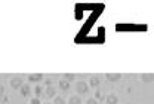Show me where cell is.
<instances>
[{"label":"cell","mask_w":154,"mask_h":104,"mask_svg":"<svg viewBox=\"0 0 154 104\" xmlns=\"http://www.w3.org/2000/svg\"><path fill=\"white\" fill-rule=\"evenodd\" d=\"M9 85H11L14 89H19V88L24 85V82H22V77H19V76H14V77H11Z\"/></svg>","instance_id":"1"},{"label":"cell","mask_w":154,"mask_h":104,"mask_svg":"<svg viewBox=\"0 0 154 104\" xmlns=\"http://www.w3.org/2000/svg\"><path fill=\"white\" fill-rule=\"evenodd\" d=\"M89 91V85L86 82H83V80H80V82H77L76 85V92L77 94H86Z\"/></svg>","instance_id":"2"},{"label":"cell","mask_w":154,"mask_h":104,"mask_svg":"<svg viewBox=\"0 0 154 104\" xmlns=\"http://www.w3.org/2000/svg\"><path fill=\"white\" fill-rule=\"evenodd\" d=\"M43 94H45L48 98H54V97H55V88H54V86H46V88L43 89Z\"/></svg>","instance_id":"3"},{"label":"cell","mask_w":154,"mask_h":104,"mask_svg":"<svg viewBox=\"0 0 154 104\" xmlns=\"http://www.w3.org/2000/svg\"><path fill=\"white\" fill-rule=\"evenodd\" d=\"M120 77H122L120 73H107V74H105V79L110 80V82H117Z\"/></svg>","instance_id":"4"},{"label":"cell","mask_w":154,"mask_h":104,"mask_svg":"<svg viewBox=\"0 0 154 104\" xmlns=\"http://www.w3.org/2000/svg\"><path fill=\"white\" fill-rule=\"evenodd\" d=\"M30 92H31V88H30V85H22L21 88H19V94L22 95V97H27V95H30Z\"/></svg>","instance_id":"5"},{"label":"cell","mask_w":154,"mask_h":104,"mask_svg":"<svg viewBox=\"0 0 154 104\" xmlns=\"http://www.w3.org/2000/svg\"><path fill=\"white\" fill-rule=\"evenodd\" d=\"M89 86H98V85H101V77L99 76H91L89 77V83H88Z\"/></svg>","instance_id":"6"},{"label":"cell","mask_w":154,"mask_h":104,"mask_svg":"<svg viewBox=\"0 0 154 104\" xmlns=\"http://www.w3.org/2000/svg\"><path fill=\"white\" fill-rule=\"evenodd\" d=\"M28 80H30V82H42V80H43V74H42V73L28 74Z\"/></svg>","instance_id":"7"},{"label":"cell","mask_w":154,"mask_h":104,"mask_svg":"<svg viewBox=\"0 0 154 104\" xmlns=\"http://www.w3.org/2000/svg\"><path fill=\"white\" fill-rule=\"evenodd\" d=\"M141 79H142V82H145V83L153 82L154 80V74L153 73H142V74H141Z\"/></svg>","instance_id":"8"},{"label":"cell","mask_w":154,"mask_h":104,"mask_svg":"<svg viewBox=\"0 0 154 104\" xmlns=\"http://www.w3.org/2000/svg\"><path fill=\"white\" fill-rule=\"evenodd\" d=\"M105 100H107V104H117V101H119V98H117L116 94H110Z\"/></svg>","instance_id":"9"},{"label":"cell","mask_w":154,"mask_h":104,"mask_svg":"<svg viewBox=\"0 0 154 104\" xmlns=\"http://www.w3.org/2000/svg\"><path fill=\"white\" fill-rule=\"evenodd\" d=\"M58 85H59V88H61L62 91H68V89H70V82H67V80H64V79H61Z\"/></svg>","instance_id":"10"},{"label":"cell","mask_w":154,"mask_h":104,"mask_svg":"<svg viewBox=\"0 0 154 104\" xmlns=\"http://www.w3.org/2000/svg\"><path fill=\"white\" fill-rule=\"evenodd\" d=\"M68 104H82V98L77 97V95H71L68 98Z\"/></svg>","instance_id":"11"},{"label":"cell","mask_w":154,"mask_h":104,"mask_svg":"<svg viewBox=\"0 0 154 104\" xmlns=\"http://www.w3.org/2000/svg\"><path fill=\"white\" fill-rule=\"evenodd\" d=\"M62 79H64V80H67V82H71V80H74V79H76V76H74L73 73H64Z\"/></svg>","instance_id":"12"},{"label":"cell","mask_w":154,"mask_h":104,"mask_svg":"<svg viewBox=\"0 0 154 104\" xmlns=\"http://www.w3.org/2000/svg\"><path fill=\"white\" fill-rule=\"evenodd\" d=\"M54 104H65V100H64L62 97H57V95H55V98H54Z\"/></svg>","instance_id":"13"},{"label":"cell","mask_w":154,"mask_h":104,"mask_svg":"<svg viewBox=\"0 0 154 104\" xmlns=\"http://www.w3.org/2000/svg\"><path fill=\"white\" fill-rule=\"evenodd\" d=\"M95 100H104V94H102V91L96 89V92H95Z\"/></svg>","instance_id":"14"},{"label":"cell","mask_w":154,"mask_h":104,"mask_svg":"<svg viewBox=\"0 0 154 104\" xmlns=\"http://www.w3.org/2000/svg\"><path fill=\"white\" fill-rule=\"evenodd\" d=\"M34 92H36V95H37V97H40V95L43 94V88H42L40 85H37V86L34 88Z\"/></svg>","instance_id":"15"},{"label":"cell","mask_w":154,"mask_h":104,"mask_svg":"<svg viewBox=\"0 0 154 104\" xmlns=\"http://www.w3.org/2000/svg\"><path fill=\"white\" fill-rule=\"evenodd\" d=\"M30 104H42V103H40L38 97H34V98H31V100H30Z\"/></svg>","instance_id":"16"},{"label":"cell","mask_w":154,"mask_h":104,"mask_svg":"<svg viewBox=\"0 0 154 104\" xmlns=\"http://www.w3.org/2000/svg\"><path fill=\"white\" fill-rule=\"evenodd\" d=\"M86 104H98V101H96L95 98H88V101H86Z\"/></svg>","instance_id":"17"},{"label":"cell","mask_w":154,"mask_h":104,"mask_svg":"<svg viewBox=\"0 0 154 104\" xmlns=\"http://www.w3.org/2000/svg\"><path fill=\"white\" fill-rule=\"evenodd\" d=\"M2 94H5V86H3V85H0V95H2Z\"/></svg>","instance_id":"18"},{"label":"cell","mask_w":154,"mask_h":104,"mask_svg":"<svg viewBox=\"0 0 154 104\" xmlns=\"http://www.w3.org/2000/svg\"><path fill=\"white\" fill-rule=\"evenodd\" d=\"M42 104H51V103H42Z\"/></svg>","instance_id":"19"},{"label":"cell","mask_w":154,"mask_h":104,"mask_svg":"<svg viewBox=\"0 0 154 104\" xmlns=\"http://www.w3.org/2000/svg\"><path fill=\"white\" fill-rule=\"evenodd\" d=\"M3 104H8V103H3Z\"/></svg>","instance_id":"20"}]
</instances>
